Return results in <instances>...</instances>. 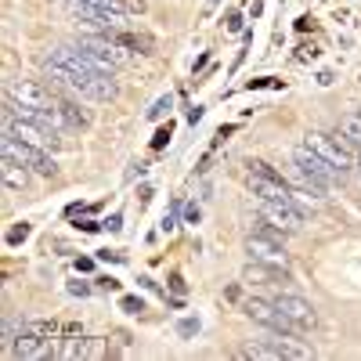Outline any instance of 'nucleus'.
<instances>
[{
  "label": "nucleus",
  "instance_id": "obj_25",
  "mask_svg": "<svg viewBox=\"0 0 361 361\" xmlns=\"http://www.w3.org/2000/svg\"><path fill=\"white\" fill-rule=\"evenodd\" d=\"M69 293H80V296H87V293H90V286H83V282H73V286H69Z\"/></svg>",
  "mask_w": 361,
  "mask_h": 361
},
{
  "label": "nucleus",
  "instance_id": "obj_2",
  "mask_svg": "<svg viewBox=\"0 0 361 361\" xmlns=\"http://www.w3.org/2000/svg\"><path fill=\"white\" fill-rule=\"evenodd\" d=\"M293 166H296V188H307V192H314V195H322L325 199V188L333 185V180H343L333 166H329L314 148H307V145H300L296 152H293Z\"/></svg>",
  "mask_w": 361,
  "mask_h": 361
},
{
  "label": "nucleus",
  "instance_id": "obj_28",
  "mask_svg": "<svg viewBox=\"0 0 361 361\" xmlns=\"http://www.w3.org/2000/svg\"><path fill=\"white\" fill-rule=\"evenodd\" d=\"M357 116H361V105H357Z\"/></svg>",
  "mask_w": 361,
  "mask_h": 361
},
{
  "label": "nucleus",
  "instance_id": "obj_18",
  "mask_svg": "<svg viewBox=\"0 0 361 361\" xmlns=\"http://www.w3.org/2000/svg\"><path fill=\"white\" fill-rule=\"evenodd\" d=\"M123 311L127 314H137V311H145V304H141L137 296H123Z\"/></svg>",
  "mask_w": 361,
  "mask_h": 361
},
{
  "label": "nucleus",
  "instance_id": "obj_23",
  "mask_svg": "<svg viewBox=\"0 0 361 361\" xmlns=\"http://www.w3.org/2000/svg\"><path fill=\"white\" fill-rule=\"evenodd\" d=\"M166 141H170V127H166V130H159V134H156V141H152V145H156V148H163V145H166Z\"/></svg>",
  "mask_w": 361,
  "mask_h": 361
},
{
  "label": "nucleus",
  "instance_id": "obj_9",
  "mask_svg": "<svg viewBox=\"0 0 361 361\" xmlns=\"http://www.w3.org/2000/svg\"><path fill=\"white\" fill-rule=\"evenodd\" d=\"M246 253L250 260H260V264H275V267H286L289 264V253H286V243L275 235V231H253L246 235Z\"/></svg>",
  "mask_w": 361,
  "mask_h": 361
},
{
  "label": "nucleus",
  "instance_id": "obj_15",
  "mask_svg": "<svg viewBox=\"0 0 361 361\" xmlns=\"http://www.w3.org/2000/svg\"><path fill=\"white\" fill-rule=\"evenodd\" d=\"M25 333V322H18L11 311H4V329H0V347H4V354L15 350V340Z\"/></svg>",
  "mask_w": 361,
  "mask_h": 361
},
{
  "label": "nucleus",
  "instance_id": "obj_12",
  "mask_svg": "<svg viewBox=\"0 0 361 361\" xmlns=\"http://www.w3.org/2000/svg\"><path fill=\"white\" fill-rule=\"evenodd\" d=\"M54 112H58V119H62V127L66 130H87L90 127V112L87 109H80V102H76V94H54Z\"/></svg>",
  "mask_w": 361,
  "mask_h": 361
},
{
  "label": "nucleus",
  "instance_id": "obj_19",
  "mask_svg": "<svg viewBox=\"0 0 361 361\" xmlns=\"http://www.w3.org/2000/svg\"><path fill=\"white\" fill-rule=\"evenodd\" d=\"M192 333H199V322L195 318H185V322H180V336H192Z\"/></svg>",
  "mask_w": 361,
  "mask_h": 361
},
{
  "label": "nucleus",
  "instance_id": "obj_21",
  "mask_svg": "<svg viewBox=\"0 0 361 361\" xmlns=\"http://www.w3.org/2000/svg\"><path fill=\"white\" fill-rule=\"evenodd\" d=\"M25 235H29V224H22V228H15V231L8 235V243L15 246V243H22V238H25Z\"/></svg>",
  "mask_w": 361,
  "mask_h": 361
},
{
  "label": "nucleus",
  "instance_id": "obj_22",
  "mask_svg": "<svg viewBox=\"0 0 361 361\" xmlns=\"http://www.w3.org/2000/svg\"><path fill=\"white\" fill-rule=\"evenodd\" d=\"M123 4H127V11H137V15H141V11L148 8V4H145V0H123Z\"/></svg>",
  "mask_w": 361,
  "mask_h": 361
},
{
  "label": "nucleus",
  "instance_id": "obj_10",
  "mask_svg": "<svg viewBox=\"0 0 361 361\" xmlns=\"http://www.w3.org/2000/svg\"><path fill=\"white\" fill-rule=\"evenodd\" d=\"M4 98H11V102H18L25 109H47V112H54V94L47 87L33 83V80H8L4 83Z\"/></svg>",
  "mask_w": 361,
  "mask_h": 361
},
{
  "label": "nucleus",
  "instance_id": "obj_20",
  "mask_svg": "<svg viewBox=\"0 0 361 361\" xmlns=\"http://www.w3.org/2000/svg\"><path fill=\"white\" fill-rule=\"evenodd\" d=\"M177 228V202H173V209H170V214L163 217V231H173Z\"/></svg>",
  "mask_w": 361,
  "mask_h": 361
},
{
  "label": "nucleus",
  "instance_id": "obj_24",
  "mask_svg": "<svg viewBox=\"0 0 361 361\" xmlns=\"http://www.w3.org/2000/svg\"><path fill=\"white\" fill-rule=\"evenodd\" d=\"M228 29H231V33H238V29H243V18L231 15V18H228Z\"/></svg>",
  "mask_w": 361,
  "mask_h": 361
},
{
  "label": "nucleus",
  "instance_id": "obj_5",
  "mask_svg": "<svg viewBox=\"0 0 361 361\" xmlns=\"http://www.w3.org/2000/svg\"><path fill=\"white\" fill-rule=\"evenodd\" d=\"M4 134H11L18 141H29V145H40V148H62L66 145L62 134H54V130L33 123V119H22V116H15L8 109H4Z\"/></svg>",
  "mask_w": 361,
  "mask_h": 361
},
{
  "label": "nucleus",
  "instance_id": "obj_26",
  "mask_svg": "<svg viewBox=\"0 0 361 361\" xmlns=\"http://www.w3.org/2000/svg\"><path fill=\"white\" fill-rule=\"evenodd\" d=\"M185 217H188V224H195V221H199V206H188V214H185Z\"/></svg>",
  "mask_w": 361,
  "mask_h": 361
},
{
  "label": "nucleus",
  "instance_id": "obj_14",
  "mask_svg": "<svg viewBox=\"0 0 361 361\" xmlns=\"http://www.w3.org/2000/svg\"><path fill=\"white\" fill-rule=\"evenodd\" d=\"M29 170L18 156H11V152H4V159H0V177H4V185L11 188V192H25L29 188Z\"/></svg>",
  "mask_w": 361,
  "mask_h": 361
},
{
  "label": "nucleus",
  "instance_id": "obj_6",
  "mask_svg": "<svg viewBox=\"0 0 361 361\" xmlns=\"http://www.w3.org/2000/svg\"><path fill=\"white\" fill-rule=\"evenodd\" d=\"M246 180H250L253 195H260V199H267V202H289V199H293V188L282 180V173H275L267 163H250Z\"/></svg>",
  "mask_w": 361,
  "mask_h": 361
},
{
  "label": "nucleus",
  "instance_id": "obj_7",
  "mask_svg": "<svg viewBox=\"0 0 361 361\" xmlns=\"http://www.w3.org/2000/svg\"><path fill=\"white\" fill-rule=\"evenodd\" d=\"M0 148H4V152H11V156H18V159H22L29 170L40 173V177H54V173H58V163L51 159V148H40V145L18 141V137H11V134H4Z\"/></svg>",
  "mask_w": 361,
  "mask_h": 361
},
{
  "label": "nucleus",
  "instance_id": "obj_13",
  "mask_svg": "<svg viewBox=\"0 0 361 361\" xmlns=\"http://www.w3.org/2000/svg\"><path fill=\"white\" fill-rule=\"evenodd\" d=\"M15 357H25V361H40V357H51V354H58L54 347H51V340L44 336V333H25L15 340V350H11Z\"/></svg>",
  "mask_w": 361,
  "mask_h": 361
},
{
  "label": "nucleus",
  "instance_id": "obj_27",
  "mask_svg": "<svg viewBox=\"0 0 361 361\" xmlns=\"http://www.w3.org/2000/svg\"><path fill=\"white\" fill-rule=\"evenodd\" d=\"M354 170H357V173H361V152H357V166H354Z\"/></svg>",
  "mask_w": 361,
  "mask_h": 361
},
{
  "label": "nucleus",
  "instance_id": "obj_8",
  "mask_svg": "<svg viewBox=\"0 0 361 361\" xmlns=\"http://www.w3.org/2000/svg\"><path fill=\"white\" fill-rule=\"evenodd\" d=\"M243 311L257 322V325H264L267 333H286V336H300V329L275 307V300H264V296H250L246 304H243Z\"/></svg>",
  "mask_w": 361,
  "mask_h": 361
},
{
  "label": "nucleus",
  "instance_id": "obj_17",
  "mask_svg": "<svg viewBox=\"0 0 361 361\" xmlns=\"http://www.w3.org/2000/svg\"><path fill=\"white\" fill-rule=\"evenodd\" d=\"M170 105H173V98H170V94H163L152 109H148V119H163V116L170 112Z\"/></svg>",
  "mask_w": 361,
  "mask_h": 361
},
{
  "label": "nucleus",
  "instance_id": "obj_16",
  "mask_svg": "<svg viewBox=\"0 0 361 361\" xmlns=\"http://www.w3.org/2000/svg\"><path fill=\"white\" fill-rule=\"evenodd\" d=\"M336 134L354 148V152H361V116L354 112V116H343L340 119V127H336Z\"/></svg>",
  "mask_w": 361,
  "mask_h": 361
},
{
  "label": "nucleus",
  "instance_id": "obj_11",
  "mask_svg": "<svg viewBox=\"0 0 361 361\" xmlns=\"http://www.w3.org/2000/svg\"><path fill=\"white\" fill-rule=\"evenodd\" d=\"M271 300H275V307L300 329V333H311V329L318 325V311H314L311 300L296 296V293H279V296H271Z\"/></svg>",
  "mask_w": 361,
  "mask_h": 361
},
{
  "label": "nucleus",
  "instance_id": "obj_1",
  "mask_svg": "<svg viewBox=\"0 0 361 361\" xmlns=\"http://www.w3.org/2000/svg\"><path fill=\"white\" fill-rule=\"evenodd\" d=\"M44 76L58 87V90H69L76 98L87 102H109L116 98V80L105 66H98L90 54H83L76 44H62L54 47L44 58Z\"/></svg>",
  "mask_w": 361,
  "mask_h": 361
},
{
  "label": "nucleus",
  "instance_id": "obj_3",
  "mask_svg": "<svg viewBox=\"0 0 361 361\" xmlns=\"http://www.w3.org/2000/svg\"><path fill=\"white\" fill-rule=\"evenodd\" d=\"M304 145L307 148H314V152L333 166L340 177H347L354 166H357V152L340 137V134H325V130H307V137H304Z\"/></svg>",
  "mask_w": 361,
  "mask_h": 361
},
{
  "label": "nucleus",
  "instance_id": "obj_4",
  "mask_svg": "<svg viewBox=\"0 0 361 361\" xmlns=\"http://www.w3.org/2000/svg\"><path fill=\"white\" fill-rule=\"evenodd\" d=\"M83 54H90L98 66H105L109 73H116V69H123L127 62H130V54H127V47L123 44H116L109 33H83V37H76L73 40Z\"/></svg>",
  "mask_w": 361,
  "mask_h": 361
}]
</instances>
